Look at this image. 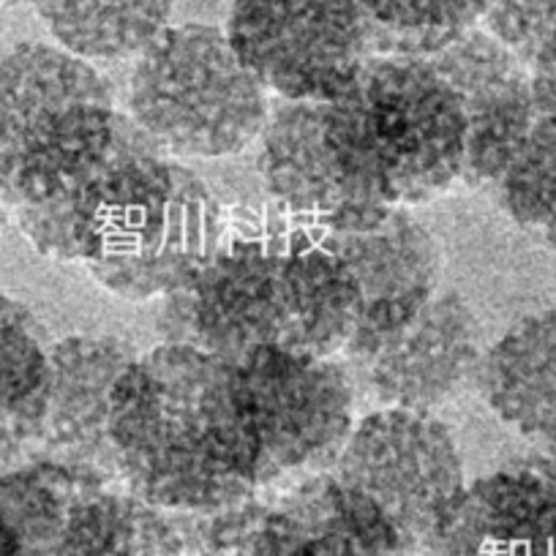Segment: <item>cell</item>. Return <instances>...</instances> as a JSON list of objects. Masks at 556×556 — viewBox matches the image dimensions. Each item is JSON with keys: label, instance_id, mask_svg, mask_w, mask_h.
Masks as SVG:
<instances>
[{"label": "cell", "instance_id": "cell-1", "mask_svg": "<svg viewBox=\"0 0 556 556\" xmlns=\"http://www.w3.org/2000/svg\"><path fill=\"white\" fill-rule=\"evenodd\" d=\"M117 480L164 513H207L260 494V445L238 366L200 346L159 344L110 399Z\"/></svg>", "mask_w": 556, "mask_h": 556}, {"label": "cell", "instance_id": "cell-2", "mask_svg": "<svg viewBox=\"0 0 556 556\" xmlns=\"http://www.w3.org/2000/svg\"><path fill=\"white\" fill-rule=\"evenodd\" d=\"M72 227L77 262L112 295L139 303L197 278L229 216L194 169L123 112L112 151L72 194Z\"/></svg>", "mask_w": 556, "mask_h": 556}, {"label": "cell", "instance_id": "cell-3", "mask_svg": "<svg viewBox=\"0 0 556 556\" xmlns=\"http://www.w3.org/2000/svg\"><path fill=\"white\" fill-rule=\"evenodd\" d=\"M323 137L350 186L379 205H426L462 184L467 117L429 58L368 55L323 101Z\"/></svg>", "mask_w": 556, "mask_h": 556}, {"label": "cell", "instance_id": "cell-4", "mask_svg": "<svg viewBox=\"0 0 556 556\" xmlns=\"http://www.w3.org/2000/svg\"><path fill=\"white\" fill-rule=\"evenodd\" d=\"M115 93L93 63L58 45L0 52V194L9 207L68 197L115 142Z\"/></svg>", "mask_w": 556, "mask_h": 556}, {"label": "cell", "instance_id": "cell-5", "mask_svg": "<svg viewBox=\"0 0 556 556\" xmlns=\"http://www.w3.org/2000/svg\"><path fill=\"white\" fill-rule=\"evenodd\" d=\"M128 117L167 156L222 159L260 139L267 88L216 25H169L134 63Z\"/></svg>", "mask_w": 556, "mask_h": 556}, {"label": "cell", "instance_id": "cell-6", "mask_svg": "<svg viewBox=\"0 0 556 556\" xmlns=\"http://www.w3.org/2000/svg\"><path fill=\"white\" fill-rule=\"evenodd\" d=\"M235 366L260 445V494L330 472L357 424V384L344 357L262 346Z\"/></svg>", "mask_w": 556, "mask_h": 556}, {"label": "cell", "instance_id": "cell-7", "mask_svg": "<svg viewBox=\"0 0 556 556\" xmlns=\"http://www.w3.org/2000/svg\"><path fill=\"white\" fill-rule=\"evenodd\" d=\"M339 483L366 494L420 548L467 489L456 437L431 412L379 406L357 417L330 469Z\"/></svg>", "mask_w": 556, "mask_h": 556}, {"label": "cell", "instance_id": "cell-8", "mask_svg": "<svg viewBox=\"0 0 556 556\" xmlns=\"http://www.w3.org/2000/svg\"><path fill=\"white\" fill-rule=\"evenodd\" d=\"M227 39L270 93L330 101L371 55L357 0H232Z\"/></svg>", "mask_w": 556, "mask_h": 556}, {"label": "cell", "instance_id": "cell-9", "mask_svg": "<svg viewBox=\"0 0 556 556\" xmlns=\"http://www.w3.org/2000/svg\"><path fill=\"white\" fill-rule=\"evenodd\" d=\"M483 352V328L472 306L458 292H437L404 328L346 366L379 406L434 415L475 388Z\"/></svg>", "mask_w": 556, "mask_h": 556}, {"label": "cell", "instance_id": "cell-10", "mask_svg": "<svg viewBox=\"0 0 556 556\" xmlns=\"http://www.w3.org/2000/svg\"><path fill=\"white\" fill-rule=\"evenodd\" d=\"M137 352L115 336H68L50 352V384L23 464L50 462L117 480L110 399ZM20 464V467H23Z\"/></svg>", "mask_w": 556, "mask_h": 556}, {"label": "cell", "instance_id": "cell-11", "mask_svg": "<svg viewBox=\"0 0 556 556\" xmlns=\"http://www.w3.org/2000/svg\"><path fill=\"white\" fill-rule=\"evenodd\" d=\"M429 61L456 90L467 117L462 186L491 191L538 115L532 66L483 25Z\"/></svg>", "mask_w": 556, "mask_h": 556}, {"label": "cell", "instance_id": "cell-12", "mask_svg": "<svg viewBox=\"0 0 556 556\" xmlns=\"http://www.w3.org/2000/svg\"><path fill=\"white\" fill-rule=\"evenodd\" d=\"M330 249L350 267L361 290L363 314L344 361H361L404 328L437 295L442 254L434 232L409 207H393L377 227L325 232Z\"/></svg>", "mask_w": 556, "mask_h": 556}, {"label": "cell", "instance_id": "cell-13", "mask_svg": "<svg viewBox=\"0 0 556 556\" xmlns=\"http://www.w3.org/2000/svg\"><path fill=\"white\" fill-rule=\"evenodd\" d=\"M260 175L285 216L325 232L377 227L393 207L363 197L341 175L323 137V101H287L260 134Z\"/></svg>", "mask_w": 556, "mask_h": 556}, {"label": "cell", "instance_id": "cell-14", "mask_svg": "<svg viewBox=\"0 0 556 556\" xmlns=\"http://www.w3.org/2000/svg\"><path fill=\"white\" fill-rule=\"evenodd\" d=\"M278 227L232 232L191 278V346L238 363L278 344Z\"/></svg>", "mask_w": 556, "mask_h": 556}, {"label": "cell", "instance_id": "cell-15", "mask_svg": "<svg viewBox=\"0 0 556 556\" xmlns=\"http://www.w3.org/2000/svg\"><path fill=\"white\" fill-rule=\"evenodd\" d=\"M426 556H556V485L516 462L467 483Z\"/></svg>", "mask_w": 556, "mask_h": 556}, {"label": "cell", "instance_id": "cell-16", "mask_svg": "<svg viewBox=\"0 0 556 556\" xmlns=\"http://www.w3.org/2000/svg\"><path fill=\"white\" fill-rule=\"evenodd\" d=\"M355 276L325 240L323 229H278V344L308 357H341L361 325Z\"/></svg>", "mask_w": 556, "mask_h": 556}, {"label": "cell", "instance_id": "cell-17", "mask_svg": "<svg viewBox=\"0 0 556 556\" xmlns=\"http://www.w3.org/2000/svg\"><path fill=\"white\" fill-rule=\"evenodd\" d=\"M265 532L278 556H426L382 507L330 472L278 491Z\"/></svg>", "mask_w": 556, "mask_h": 556}, {"label": "cell", "instance_id": "cell-18", "mask_svg": "<svg viewBox=\"0 0 556 556\" xmlns=\"http://www.w3.org/2000/svg\"><path fill=\"white\" fill-rule=\"evenodd\" d=\"M25 556H186V548L167 513L90 472Z\"/></svg>", "mask_w": 556, "mask_h": 556}, {"label": "cell", "instance_id": "cell-19", "mask_svg": "<svg viewBox=\"0 0 556 556\" xmlns=\"http://www.w3.org/2000/svg\"><path fill=\"white\" fill-rule=\"evenodd\" d=\"M475 388L502 424L540 447L556 445V308L518 319L485 346Z\"/></svg>", "mask_w": 556, "mask_h": 556}, {"label": "cell", "instance_id": "cell-20", "mask_svg": "<svg viewBox=\"0 0 556 556\" xmlns=\"http://www.w3.org/2000/svg\"><path fill=\"white\" fill-rule=\"evenodd\" d=\"M41 23L88 63L139 58L169 28L175 0H30Z\"/></svg>", "mask_w": 556, "mask_h": 556}, {"label": "cell", "instance_id": "cell-21", "mask_svg": "<svg viewBox=\"0 0 556 556\" xmlns=\"http://www.w3.org/2000/svg\"><path fill=\"white\" fill-rule=\"evenodd\" d=\"M52 344L28 306L0 295V472L23 464L50 384Z\"/></svg>", "mask_w": 556, "mask_h": 556}, {"label": "cell", "instance_id": "cell-22", "mask_svg": "<svg viewBox=\"0 0 556 556\" xmlns=\"http://www.w3.org/2000/svg\"><path fill=\"white\" fill-rule=\"evenodd\" d=\"M371 55L431 58L483 23L491 0H357Z\"/></svg>", "mask_w": 556, "mask_h": 556}, {"label": "cell", "instance_id": "cell-23", "mask_svg": "<svg viewBox=\"0 0 556 556\" xmlns=\"http://www.w3.org/2000/svg\"><path fill=\"white\" fill-rule=\"evenodd\" d=\"M502 211L556 245V112L540 110L491 186Z\"/></svg>", "mask_w": 556, "mask_h": 556}, {"label": "cell", "instance_id": "cell-24", "mask_svg": "<svg viewBox=\"0 0 556 556\" xmlns=\"http://www.w3.org/2000/svg\"><path fill=\"white\" fill-rule=\"evenodd\" d=\"M270 500L251 496L207 513H167L184 540L186 556H278L265 532Z\"/></svg>", "mask_w": 556, "mask_h": 556}, {"label": "cell", "instance_id": "cell-25", "mask_svg": "<svg viewBox=\"0 0 556 556\" xmlns=\"http://www.w3.org/2000/svg\"><path fill=\"white\" fill-rule=\"evenodd\" d=\"M480 25L532 66L556 36V0H491Z\"/></svg>", "mask_w": 556, "mask_h": 556}, {"label": "cell", "instance_id": "cell-26", "mask_svg": "<svg viewBox=\"0 0 556 556\" xmlns=\"http://www.w3.org/2000/svg\"><path fill=\"white\" fill-rule=\"evenodd\" d=\"M532 83L534 101H538L540 110L556 112V36L532 61Z\"/></svg>", "mask_w": 556, "mask_h": 556}, {"label": "cell", "instance_id": "cell-27", "mask_svg": "<svg viewBox=\"0 0 556 556\" xmlns=\"http://www.w3.org/2000/svg\"><path fill=\"white\" fill-rule=\"evenodd\" d=\"M516 464H521V467L532 469V472H538L540 478L548 480L551 485H556V445H545V447H538V451L527 453V456L521 458H513Z\"/></svg>", "mask_w": 556, "mask_h": 556}, {"label": "cell", "instance_id": "cell-28", "mask_svg": "<svg viewBox=\"0 0 556 556\" xmlns=\"http://www.w3.org/2000/svg\"><path fill=\"white\" fill-rule=\"evenodd\" d=\"M0 556H17L12 532H9L7 521H3V513H0Z\"/></svg>", "mask_w": 556, "mask_h": 556}, {"label": "cell", "instance_id": "cell-29", "mask_svg": "<svg viewBox=\"0 0 556 556\" xmlns=\"http://www.w3.org/2000/svg\"><path fill=\"white\" fill-rule=\"evenodd\" d=\"M9 218H12V207H9V202L3 200V194H0V229L7 227Z\"/></svg>", "mask_w": 556, "mask_h": 556}, {"label": "cell", "instance_id": "cell-30", "mask_svg": "<svg viewBox=\"0 0 556 556\" xmlns=\"http://www.w3.org/2000/svg\"><path fill=\"white\" fill-rule=\"evenodd\" d=\"M9 3H30V0H0V7H9Z\"/></svg>", "mask_w": 556, "mask_h": 556}]
</instances>
